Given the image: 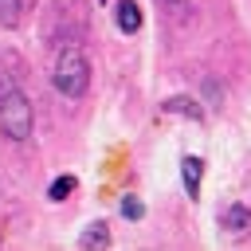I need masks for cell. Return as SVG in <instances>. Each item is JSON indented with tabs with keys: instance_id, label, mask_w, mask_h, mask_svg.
I'll return each instance as SVG.
<instances>
[{
	"instance_id": "obj_1",
	"label": "cell",
	"mask_w": 251,
	"mask_h": 251,
	"mask_svg": "<svg viewBox=\"0 0 251 251\" xmlns=\"http://www.w3.org/2000/svg\"><path fill=\"white\" fill-rule=\"evenodd\" d=\"M31 126H35V118H31L27 94L0 71V129H4L12 141H27V137H31Z\"/></svg>"
},
{
	"instance_id": "obj_2",
	"label": "cell",
	"mask_w": 251,
	"mask_h": 251,
	"mask_svg": "<svg viewBox=\"0 0 251 251\" xmlns=\"http://www.w3.org/2000/svg\"><path fill=\"white\" fill-rule=\"evenodd\" d=\"M51 82H55V90H59L63 98H82V94H86V86H90V63H86V55H82L75 43L55 55Z\"/></svg>"
},
{
	"instance_id": "obj_3",
	"label": "cell",
	"mask_w": 251,
	"mask_h": 251,
	"mask_svg": "<svg viewBox=\"0 0 251 251\" xmlns=\"http://www.w3.org/2000/svg\"><path fill=\"white\" fill-rule=\"evenodd\" d=\"M220 224H224L235 239H243V235L251 231V208H247V204H231V208H224Z\"/></svg>"
},
{
	"instance_id": "obj_4",
	"label": "cell",
	"mask_w": 251,
	"mask_h": 251,
	"mask_svg": "<svg viewBox=\"0 0 251 251\" xmlns=\"http://www.w3.org/2000/svg\"><path fill=\"white\" fill-rule=\"evenodd\" d=\"M114 20H118V31H126V35L141 31V8H137L133 0H118V8H114Z\"/></svg>"
},
{
	"instance_id": "obj_5",
	"label": "cell",
	"mask_w": 251,
	"mask_h": 251,
	"mask_svg": "<svg viewBox=\"0 0 251 251\" xmlns=\"http://www.w3.org/2000/svg\"><path fill=\"white\" fill-rule=\"evenodd\" d=\"M200 176H204V161L200 157H184L180 161V180L188 196H200Z\"/></svg>"
},
{
	"instance_id": "obj_6",
	"label": "cell",
	"mask_w": 251,
	"mask_h": 251,
	"mask_svg": "<svg viewBox=\"0 0 251 251\" xmlns=\"http://www.w3.org/2000/svg\"><path fill=\"white\" fill-rule=\"evenodd\" d=\"M161 110L165 114H180V118H192V122H204V106H196L192 98H169V102H161Z\"/></svg>"
},
{
	"instance_id": "obj_7",
	"label": "cell",
	"mask_w": 251,
	"mask_h": 251,
	"mask_svg": "<svg viewBox=\"0 0 251 251\" xmlns=\"http://www.w3.org/2000/svg\"><path fill=\"white\" fill-rule=\"evenodd\" d=\"M165 16L176 24V27H188L192 24V0H161Z\"/></svg>"
},
{
	"instance_id": "obj_8",
	"label": "cell",
	"mask_w": 251,
	"mask_h": 251,
	"mask_svg": "<svg viewBox=\"0 0 251 251\" xmlns=\"http://www.w3.org/2000/svg\"><path fill=\"white\" fill-rule=\"evenodd\" d=\"M78 247H110V227L98 220V224H90L82 235H78Z\"/></svg>"
},
{
	"instance_id": "obj_9",
	"label": "cell",
	"mask_w": 251,
	"mask_h": 251,
	"mask_svg": "<svg viewBox=\"0 0 251 251\" xmlns=\"http://www.w3.org/2000/svg\"><path fill=\"white\" fill-rule=\"evenodd\" d=\"M20 20H24V0H0V24L16 27Z\"/></svg>"
},
{
	"instance_id": "obj_10",
	"label": "cell",
	"mask_w": 251,
	"mask_h": 251,
	"mask_svg": "<svg viewBox=\"0 0 251 251\" xmlns=\"http://www.w3.org/2000/svg\"><path fill=\"white\" fill-rule=\"evenodd\" d=\"M75 188H78V180H75V176L67 173V176H55V180H51V188H47V196H51V200H67V196H71Z\"/></svg>"
},
{
	"instance_id": "obj_11",
	"label": "cell",
	"mask_w": 251,
	"mask_h": 251,
	"mask_svg": "<svg viewBox=\"0 0 251 251\" xmlns=\"http://www.w3.org/2000/svg\"><path fill=\"white\" fill-rule=\"evenodd\" d=\"M122 216H126V220H141V216H145V204H141L137 196H126V200H122Z\"/></svg>"
}]
</instances>
